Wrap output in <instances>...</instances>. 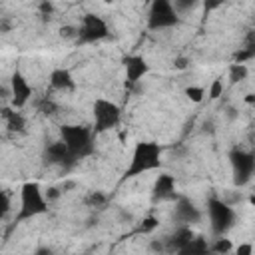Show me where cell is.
Masks as SVG:
<instances>
[{"instance_id":"cell-1","label":"cell","mask_w":255,"mask_h":255,"mask_svg":"<svg viewBox=\"0 0 255 255\" xmlns=\"http://www.w3.org/2000/svg\"><path fill=\"white\" fill-rule=\"evenodd\" d=\"M161 145L157 141H137L131 149L129 163L124 169V179L139 177L161 165Z\"/></svg>"},{"instance_id":"cell-2","label":"cell","mask_w":255,"mask_h":255,"mask_svg":"<svg viewBox=\"0 0 255 255\" xmlns=\"http://www.w3.org/2000/svg\"><path fill=\"white\" fill-rule=\"evenodd\" d=\"M48 199L38 181H26L20 187V207L14 217V223H24L38 215L48 213Z\"/></svg>"},{"instance_id":"cell-3","label":"cell","mask_w":255,"mask_h":255,"mask_svg":"<svg viewBox=\"0 0 255 255\" xmlns=\"http://www.w3.org/2000/svg\"><path fill=\"white\" fill-rule=\"evenodd\" d=\"M60 139L76 159H84L94 153V129L80 124H64L60 128Z\"/></svg>"},{"instance_id":"cell-4","label":"cell","mask_w":255,"mask_h":255,"mask_svg":"<svg viewBox=\"0 0 255 255\" xmlns=\"http://www.w3.org/2000/svg\"><path fill=\"white\" fill-rule=\"evenodd\" d=\"M92 116H94V133H106L114 129L120 120H122V108L106 98H96L92 106Z\"/></svg>"},{"instance_id":"cell-5","label":"cell","mask_w":255,"mask_h":255,"mask_svg":"<svg viewBox=\"0 0 255 255\" xmlns=\"http://www.w3.org/2000/svg\"><path fill=\"white\" fill-rule=\"evenodd\" d=\"M235 209L219 199V197H209L207 199V219H209V225H211V231L219 237V235H225L233 225H235Z\"/></svg>"},{"instance_id":"cell-6","label":"cell","mask_w":255,"mask_h":255,"mask_svg":"<svg viewBox=\"0 0 255 255\" xmlns=\"http://www.w3.org/2000/svg\"><path fill=\"white\" fill-rule=\"evenodd\" d=\"M181 16L175 10L171 0H151L147 10V28L149 30H167L179 24Z\"/></svg>"},{"instance_id":"cell-7","label":"cell","mask_w":255,"mask_h":255,"mask_svg":"<svg viewBox=\"0 0 255 255\" xmlns=\"http://www.w3.org/2000/svg\"><path fill=\"white\" fill-rule=\"evenodd\" d=\"M110 36V26L108 22L94 12H88L82 16L80 26L76 28V38L82 44H94V42H102Z\"/></svg>"},{"instance_id":"cell-8","label":"cell","mask_w":255,"mask_h":255,"mask_svg":"<svg viewBox=\"0 0 255 255\" xmlns=\"http://www.w3.org/2000/svg\"><path fill=\"white\" fill-rule=\"evenodd\" d=\"M229 163H231V171H233V183L237 187L247 185L255 173L253 153L247 149H241V147H233L229 153Z\"/></svg>"},{"instance_id":"cell-9","label":"cell","mask_w":255,"mask_h":255,"mask_svg":"<svg viewBox=\"0 0 255 255\" xmlns=\"http://www.w3.org/2000/svg\"><path fill=\"white\" fill-rule=\"evenodd\" d=\"M34 96V90L28 82V78L20 72V70H14L12 76H10V104L12 108L20 110L24 108Z\"/></svg>"},{"instance_id":"cell-10","label":"cell","mask_w":255,"mask_h":255,"mask_svg":"<svg viewBox=\"0 0 255 255\" xmlns=\"http://www.w3.org/2000/svg\"><path fill=\"white\" fill-rule=\"evenodd\" d=\"M203 217L201 209L185 195H177L175 197V207H173V219L179 225H195L199 223Z\"/></svg>"},{"instance_id":"cell-11","label":"cell","mask_w":255,"mask_h":255,"mask_svg":"<svg viewBox=\"0 0 255 255\" xmlns=\"http://www.w3.org/2000/svg\"><path fill=\"white\" fill-rule=\"evenodd\" d=\"M122 64H124V74H126V84H137L143 76H147L149 74V64H147V60L143 58V56H139V54H129V56H126L124 60H122Z\"/></svg>"},{"instance_id":"cell-12","label":"cell","mask_w":255,"mask_h":255,"mask_svg":"<svg viewBox=\"0 0 255 255\" xmlns=\"http://www.w3.org/2000/svg\"><path fill=\"white\" fill-rule=\"evenodd\" d=\"M44 157H46L48 163L62 165V167H70L72 163L78 161V159L68 151V147H66V143H64L62 139H56V141L48 143L46 149H44Z\"/></svg>"},{"instance_id":"cell-13","label":"cell","mask_w":255,"mask_h":255,"mask_svg":"<svg viewBox=\"0 0 255 255\" xmlns=\"http://www.w3.org/2000/svg\"><path fill=\"white\" fill-rule=\"evenodd\" d=\"M195 237L191 225H179L167 239H165V247L169 251H177V253H183V249L191 243V239Z\"/></svg>"},{"instance_id":"cell-14","label":"cell","mask_w":255,"mask_h":255,"mask_svg":"<svg viewBox=\"0 0 255 255\" xmlns=\"http://www.w3.org/2000/svg\"><path fill=\"white\" fill-rule=\"evenodd\" d=\"M50 88L56 90V92H72L76 90V80L72 76V72L68 68H54L50 72Z\"/></svg>"},{"instance_id":"cell-15","label":"cell","mask_w":255,"mask_h":255,"mask_svg":"<svg viewBox=\"0 0 255 255\" xmlns=\"http://www.w3.org/2000/svg\"><path fill=\"white\" fill-rule=\"evenodd\" d=\"M153 197L155 199H175V177L171 173H159L153 183Z\"/></svg>"},{"instance_id":"cell-16","label":"cell","mask_w":255,"mask_h":255,"mask_svg":"<svg viewBox=\"0 0 255 255\" xmlns=\"http://www.w3.org/2000/svg\"><path fill=\"white\" fill-rule=\"evenodd\" d=\"M2 116H4V120H6V128H8V131H12V133H24L26 131V118L14 108H4L2 110Z\"/></svg>"},{"instance_id":"cell-17","label":"cell","mask_w":255,"mask_h":255,"mask_svg":"<svg viewBox=\"0 0 255 255\" xmlns=\"http://www.w3.org/2000/svg\"><path fill=\"white\" fill-rule=\"evenodd\" d=\"M247 74H249V68H247V64H243V62H233V64L229 66V82H231V84L243 82V80L247 78Z\"/></svg>"},{"instance_id":"cell-18","label":"cell","mask_w":255,"mask_h":255,"mask_svg":"<svg viewBox=\"0 0 255 255\" xmlns=\"http://www.w3.org/2000/svg\"><path fill=\"white\" fill-rule=\"evenodd\" d=\"M209 251L211 253H231L233 251V243H231V239H225L223 235H219V239H215L213 241V245H209Z\"/></svg>"},{"instance_id":"cell-19","label":"cell","mask_w":255,"mask_h":255,"mask_svg":"<svg viewBox=\"0 0 255 255\" xmlns=\"http://www.w3.org/2000/svg\"><path fill=\"white\" fill-rule=\"evenodd\" d=\"M223 90H225L223 78H215V80H211V84H209L207 98H209V100H219V98L223 96Z\"/></svg>"},{"instance_id":"cell-20","label":"cell","mask_w":255,"mask_h":255,"mask_svg":"<svg viewBox=\"0 0 255 255\" xmlns=\"http://www.w3.org/2000/svg\"><path fill=\"white\" fill-rule=\"evenodd\" d=\"M207 251H209V245H207L201 237H197V235H195V237L191 239V243L183 249V253H207Z\"/></svg>"},{"instance_id":"cell-21","label":"cell","mask_w":255,"mask_h":255,"mask_svg":"<svg viewBox=\"0 0 255 255\" xmlns=\"http://www.w3.org/2000/svg\"><path fill=\"white\" fill-rule=\"evenodd\" d=\"M185 96H187L189 102L199 104V102H203V98H205V90H203L201 86H187V88H185Z\"/></svg>"},{"instance_id":"cell-22","label":"cell","mask_w":255,"mask_h":255,"mask_svg":"<svg viewBox=\"0 0 255 255\" xmlns=\"http://www.w3.org/2000/svg\"><path fill=\"white\" fill-rule=\"evenodd\" d=\"M86 203L90 207H104L108 203V195L102 191H90V195L86 197Z\"/></svg>"},{"instance_id":"cell-23","label":"cell","mask_w":255,"mask_h":255,"mask_svg":"<svg viewBox=\"0 0 255 255\" xmlns=\"http://www.w3.org/2000/svg\"><path fill=\"white\" fill-rule=\"evenodd\" d=\"M171 2H173L175 10L179 12V16H181V14H187V12H191V10H195L197 4H199V0H171Z\"/></svg>"},{"instance_id":"cell-24","label":"cell","mask_w":255,"mask_h":255,"mask_svg":"<svg viewBox=\"0 0 255 255\" xmlns=\"http://www.w3.org/2000/svg\"><path fill=\"white\" fill-rule=\"evenodd\" d=\"M157 225H159L157 217L147 215V217H143V219H141V223H139V231H141V233H149V231H153Z\"/></svg>"},{"instance_id":"cell-25","label":"cell","mask_w":255,"mask_h":255,"mask_svg":"<svg viewBox=\"0 0 255 255\" xmlns=\"http://www.w3.org/2000/svg\"><path fill=\"white\" fill-rule=\"evenodd\" d=\"M56 110H58V106L50 100V98H44L40 104H38V112H42V114H46V116H52V114H56Z\"/></svg>"},{"instance_id":"cell-26","label":"cell","mask_w":255,"mask_h":255,"mask_svg":"<svg viewBox=\"0 0 255 255\" xmlns=\"http://www.w3.org/2000/svg\"><path fill=\"white\" fill-rule=\"evenodd\" d=\"M8 211H10V195L4 189H0V219H4Z\"/></svg>"},{"instance_id":"cell-27","label":"cell","mask_w":255,"mask_h":255,"mask_svg":"<svg viewBox=\"0 0 255 255\" xmlns=\"http://www.w3.org/2000/svg\"><path fill=\"white\" fill-rule=\"evenodd\" d=\"M253 58V46H249L247 50H241V52H237V56H235V62H247V60H251Z\"/></svg>"},{"instance_id":"cell-28","label":"cell","mask_w":255,"mask_h":255,"mask_svg":"<svg viewBox=\"0 0 255 255\" xmlns=\"http://www.w3.org/2000/svg\"><path fill=\"white\" fill-rule=\"evenodd\" d=\"M54 12V6H52V2L50 0H42L40 2V14L46 18V16H50Z\"/></svg>"},{"instance_id":"cell-29","label":"cell","mask_w":255,"mask_h":255,"mask_svg":"<svg viewBox=\"0 0 255 255\" xmlns=\"http://www.w3.org/2000/svg\"><path fill=\"white\" fill-rule=\"evenodd\" d=\"M237 255H251L253 253V245L251 243H243V245H239L237 249H233Z\"/></svg>"},{"instance_id":"cell-30","label":"cell","mask_w":255,"mask_h":255,"mask_svg":"<svg viewBox=\"0 0 255 255\" xmlns=\"http://www.w3.org/2000/svg\"><path fill=\"white\" fill-rule=\"evenodd\" d=\"M187 64H189V60H187L185 56H179V58H175V60H173L175 70H185V68H187Z\"/></svg>"},{"instance_id":"cell-31","label":"cell","mask_w":255,"mask_h":255,"mask_svg":"<svg viewBox=\"0 0 255 255\" xmlns=\"http://www.w3.org/2000/svg\"><path fill=\"white\" fill-rule=\"evenodd\" d=\"M44 193H46V199H48V201H52V199H58V197H60V189H58V187H48Z\"/></svg>"},{"instance_id":"cell-32","label":"cell","mask_w":255,"mask_h":255,"mask_svg":"<svg viewBox=\"0 0 255 255\" xmlns=\"http://www.w3.org/2000/svg\"><path fill=\"white\" fill-rule=\"evenodd\" d=\"M245 102H247V104H253V102H255L253 94H247V96H245Z\"/></svg>"},{"instance_id":"cell-33","label":"cell","mask_w":255,"mask_h":255,"mask_svg":"<svg viewBox=\"0 0 255 255\" xmlns=\"http://www.w3.org/2000/svg\"><path fill=\"white\" fill-rule=\"evenodd\" d=\"M2 94H6V90H4V88H0V96H2Z\"/></svg>"}]
</instances>
